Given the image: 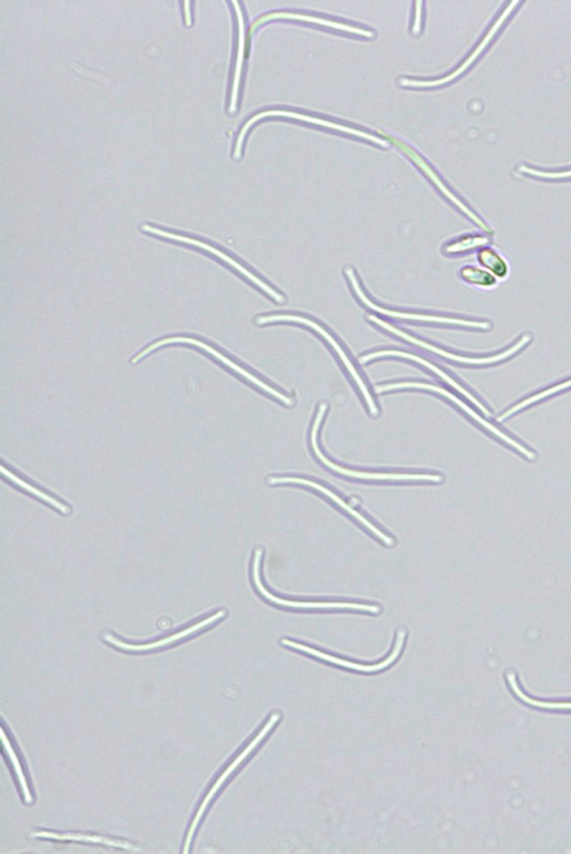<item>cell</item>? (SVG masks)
<instances>
[{"instance_id": "17", "label": "cell", "mask_w": 571, "mask_h": 854, "mask_svg": "<svg viewBox=\"0 0 571 854\" xmlns=\"http://www.w3.org/2000/svg\"><path fill=\"white\" fill-rule=\"evenodd\" d=\"M286 483L309 485V487L316 489V491H319L320 493H325L327 497H330L331 500L332 501H335L337 505L341 507V509H344L346 511H348V513L350 515H353L355 518L360 520V522L363 524H364V526L369 528L371 532H374L375 536H378L379 540H382L385 545L392 546L393 544H395V540H393L392 539H389L388 536L384 535L382 532H380L379 530H378V528L373 526V524L370 523L369 520L363 517V516L360 513H357V511L355 510L353 507H350L348 504H346V502L343 500H340V498L335 495L334 493L331 492L330 489L323 487V485L313 483V481L307 480V479L289 478V477H284V478L270 479V484H286Z\"/></svg>"}, {"instance_id": "25", "label": "cell", "mask_w": 571, "mask_h": 854, "mask_svg": "<svg viewBox=\"0 0 571 854\" xmlns=\"http://www.w3.org/2000/svg\"><path fill=\"white\" fill-rule=\"evenodd\" d=\"M2 738H3L4 748H5V751L8 754V757H10L11 761L12 763V766H14L17 779H19V781L21 787V791H23L25 802L26 804H30L33 802V796L32 795H30L28 784H27V781H26L25 774H24L23 769H21L19 757H17L14 749H12V743L10 742V740L7 739V736L5 734V731H4V728L2 730Z\"/></svg>"}, {"instance_id": "22", "label": "cell", "mask_w": 571, "mask_h": 854, "mask_svg": "<svg viewBox=\"0 0 571 854\" xmlns=\"http://www.w3.org/2000/svg\"><path fill=\"white\" fill-rule=\"evenodd\" d=\"M2 471H3V475L8 477V478H10L12 481V483L16 484L17 485H20V488L24 489V491L33 493V495L40 498V500L49 502L50 505L53 506L54 509L59 510L60 513H63V514L71 513V509H69L67 506L63 505L62 502H59L54 500L53 497L47 495V493H43L42 491H40V489L35 488L33 487L32 485L26 483V481L24 480H21L20 478H19V477L12 474V471L7 470L5 467L2 466Z\"/></svg>"}, {"instance_id": "13", "label": "cell", "mask_w": 571, "mask_h": 854, "mask_svg": "<svg viewBox=\"0 0 571 854\" xmlns=\"http://www.w3.org/2000/svg\"><path fill=\"white\" fill-rule=\"evenodd\" d=\"M405 636L406 633L404 631L397 633L396 643L391 656H389L387 660H384L382 663H379V664L376 665H362L357 664V663L341 660V658L328 656V654L320 652V650L309 648V646L295 643V641L293 640H281V643L286 646H289V648L300 649L301 652L309 654V656L318 657L320 660L332 663V664L343 666L345 669L367 672V673H371V672H378L387 669V667L393 664V663L397 660V657H399L401 654L402 648H403Z\"/></svg>"}, {"instance_id": "7", "label": "cell", "mask_w": 571, "mask_h": 854, "mask_svg": "<svg viewBox=\"0 0 571 854\" xmlns=\"http://www.w3.org/2000/svg\"><path fill=\"white\" fill-rule=\"evenodd\" d=\"M397 389H423V390H428V392H438L440 394H442V396L447 397L450 399V400L453 401L454 403H457V405L460 407L462 410H465L466 414H469L471 415V417H473L474 420H477V422L479 423H481L484 428L488 429V431H490L491 432L495 433V435L497 437H499L500 439L505 440V442H507V444H509L510 446H512L513 448H516L517 450H519V452H520L522 454H525L527 458L531 459V461H534V459L536 458V454L534 453H531L530 450H528L527 448H525V446H521L520 444H518L517 441H514L513 439H512V438L505 435V433L499 431V429L493 426V424H491L490 423L486 422V420L480 417V415L477 413H474V411L471 409L469 406H466L465 402L461 401L460 399L454 396V394H452L451 392H449L448 390L438 387V385L419 384V383L389 384L379 385V387L375 388V392L383 393L387 392H392V390H397Z\"/></svg>"}, {"instance_id": "20", "label": "cell", "mask_w": 571, "mask_h": 854, "mask_svg": "<svg viewBox=\"0 0 571 854\" xmlns=\"http://www.w3.org/2000/svg\"><path fill=\"white\" fill-rule=\"evenodd\" d=\"M233 5H235L236 7V12L238 16V24H239V47H238L235 77H233L231 113H233L236 111L238 92H239L242 62H244L245 46H246L244 16H242V12L239 8V4L233 3Z\"/></svg>"}, {"instance_id": "26", "label": "cell", "mask_w": 571, "mask_h": 854, "mask_svg": "<svg viewBox=\"0 0 571 854\" xmlns=\"http://www.w3.org/2000/svg\"><path fill=\"white\" fill-rule=\"evenodd\" d=\"M508 679L510 684H512V687L514 693H516V695L519 697H520L522 701H525L527 704H530L532 706H537V708H543V709L571 710V703H551V702H542V701L532 700L530 699V697H528L525 695H523L520 687H518L516 679H514L513 674H508Z\"/></svg>"}, {"instance_id": "28", "label": "cell", "mask_w": 571, "mask_h": 854, "mask_svg": "<svg viewBox=\"0 0 571 854\" xmlns=\"http://www.w3.org/2000/svg\"><path fill=\"white\" fill-rule=\"evenodd\" d=\"M184 15H185V16H184V17H185V23H187V25L192 24V15H190V8H189V3H188V2H185V3H184Z\"/></svg>"}, {"instance_id": "1", "label": "cell", "mask_w": 571, "mask_h": 854, "mask_svg": "<svg viewBox=\"0 0 571 854\" xmlns=\"http://www.w3.org/2000/svg\"><path fill=\"white\" fill-rule=\"evenodd\" d=\"M275 322H293V323L304 324V325H307V327L310 328L311 330L317 332L318 335L322 337L323 339H325V341L328 342V345H330L332 348L335 350V353L340 358L341 362L344 363L346 369H348L350 377H352V378L354 379L355 384L358 385V388H360L363 396H364L365 401L367 402V406H369L371 415H379L378 407H376L375 402L373 400V397H372L370 390L369 388H367V385L365 384L364 380H363L361 375L358 374V371L356 368H355L353 362L350 361V359L348 357V354H346L344 348H341L339 342H337L334 339V337H332L331 333L326 330V329H324L322 325L318 324L317 322H315V321L313 320L305 318V316L295 315V314L262 315V316H258V318L256 319V323L259 325L275 323Z\"/></svg>"}, {"instance_id": "12", "label": "cell", "mask_w": 571, "mask_h": 854, "mask_svg": "<svg viewBox=\"0 0 571 854\" xmlns=\"http://www.w3.org/2000/svg\"><path fill=\"white\" fill-rule=\"evenodd\" d=\"M262 556V550H257L256 555H254V584H256L258 591L262 594L263 597H266L268 601L275 602V604L286 607H297V609H348L364 610V612H371L374 614L379 613L380 609L378 606L352 604V602H306L281 600V598L272 595V594L268 592L267 589L263 587L261 576H259V567H261Z\"/></svg>"}, {"instance_id": "21", "label": "cell", "mask_w": 571, "mask_h": 854, "mask_svg": "<svg viewBox=\"0 0 571 854\" xmlns=\"http://www.w3.org/2000/svg\"><path fill=\"white\" fill-rule=\"evenodd\" d=\"M460 276L462 280L473 287L482 290H492L497 288V282L492 273L482 267L465 266L461 268Z\"/></svg>"}, {"instance_id": "8", "label": "cell", "mask_w": 571, "mask_h": 854, "mask_svg": "<svg viewBox=\"0 0 571 854\" xmlns=\"http://www.w3.org/2000/svg\"><path fill=\"white\" fill-rule=\"evenodd\" d=\"M279 718H280L279 714L271 715L270 721H268L266 726H263L262 730L259 732V734L256 736V738H254L252 741V743H250L248 747H246L244 749V751H242L240 756L238 757L236 760L233 761L231 765L228 766V769L223 772V775H220L218 781L215 782V786L211 788V790L209 791V793H207V796L205 797V800H203L200 809H199L196 814V817H194V820L192 822V827H190V830L187 835V840H185V843H184V853H188L189 851L190 843H192L194 832H196L199 822H200L203 813H205V811L207 810V805H209L210 801L212 800V797L215 796V793L218 792L219 788H222L223 784L226 782V780L229 777H231L232 772L235 771L237 767L240 765V763L244 761L245 758L254 751V748H256L257 745L261 743L263 739L266 738L267 734H270V732L271 731V728L276 726L277 722H278Z\"/></svg>"}, {"instance_id": "27", "label": "cell", "mask_w": 571, "mask_h": 854, "mask_svg": "<svg viewBox=\"0 0 571 854\" xmlns=\"http://www.w3.org/2000/svg\"><path fill=\"white\" fill-rule=\"evenodd\" d=\"M520 171L526 173V175H530L537 177H542V179H567V177H571V170L566 172H542L535 170V168L521 167Z\"/></svg>"}, {"instance_id": "29", "label": "cell", "mask_w": 571, "mask_h": 854, "mask_svg": "<svg viewBox=\"0 0 571 854\" xmlns=\"http://www.w3.org/2000/svg\"><path fill=\"white\" fill-rule=\"evenodd\" d=\"M417 12H418L417 21H415L414 23L413 32L418 34L419 27H421V11L418 10Z\"/></svg>"}, {"instance_id": "4", "label": "cell", "mask_w": 571, "mask_h": 854, "mask_svg": "<svg viewBox=\"0 0 571 854\" xmlns=\"http://www.w3.org/2000/svg\"><path fill=\"white\" fill-rule=\"evenodd\" d=\"M170 344H189V345H197L198 348L206 350L207 353H210L214 355L215 358L219 359L220 361L226 364V366H228L229 368H231V369L233 371H236L237 374H239L242 377H245V378L246 380H249L250 383L256 384L257 387L263 390V392L271 394L272 397H275L278 399L279 401L284 402L286 406H292L293 403L292 398L285 396V394L279 392H277L276 389L270 387V384L263 383V381L257 378L256 376L250 374V372L244 369V368L238 366L236 362H233L232 360L226 357V355L220 353L219 351L215 350V348H212V346L205 344V342L193 339V338L173 337V338H167V339L155 342V344L151 345L148 346V348H145V350H143L141 353H138L136 358H133L131 360V362L137 363L138 360L142 359L143 357H145V355L150 353L151 351L157 350L158 348H161V346L163 345H170Z\"/></svg>"}, {"instance_id": "24", "label": "cell", "mask_w": 571, "mask_h": 854, "mask_svg": "<svg viewBox=\"0 0 571 854\" xmlns=\"http://www.w3.org/2000/svg\"><path fill=\"white\" fill-rule=\"evenodd\" d=\"M570 387H571V379L565 381V383H561V384H559L553 385V387H551V388H548V389H546V390H544V392H539V393H537V394H535V396H531V397H529V398H527V399H525V400H523V401H521L520 403H518V405L512 407V409H509V410L507 411V413H505L503 415H500V417H499V422H504V420H505V419H507L508 417H510V415H512L513 414H516L517 411H520L521 409L526 408L527 406H530V405H532V403H535V402L543 400L544 398H547V397H549V396H552V394L560 392L561 390L568 389V388H570Z\"/></svg>"}, {"instance_id": "11", "label": "cell", "mask_w": 571, "mask_h": 854, "mask_svg": "<svg viewBox=\"0 0 571 854\" xmlns=\"http://www.w3.org/2000/svg\"><path fill=\"white\" fill-rule=\"evenodd\" d=\"M518 4H519L518 2H512L509 4V6L505 8L503 14H501V16L499 17V19H497L495 25H493L490 30H489L488 34L486 35V36H484V38L482 39V42L480 43L477 49L474 50L473 53L469 56L468 59H466L465 62L463 63L461 66L457 69L456 72L450 74L449 76H445L443 78H440V80H435V81H417V80H408V78H402V80H400L399 82L400 85L404 86V88H406V86H408V88H432V86L447 84L449 83V82L453 81L454 78L460 76L462 73H465L466 69H468L471 66V65H473L474 60L479 58L480 54H482V51L484 50V49H486L489 43H490L491 39L493 38V36H495L497 30H499L501 26L504 25L505 21L507 20L508 17L510 16V14H512L513 11V8L516 7Z\"/></svg>"}, {"instance_id": "5", "label": "cell", "mask_w": 571, "mask_h": 854, "mask_svg": "<svg viewBox=\"0 0 571 854\" xmlns=\"http://www.w3.org/2000/svg\"><path fill=\"white\" fill-rule=\"evenodd\" d=\"M270 116L289 117V119L306 121V123L318 125V127L335 129V131L349 134V136L365 138V140L383 147H387L389 145V143L382 140V138L371 136V134L360 131V129H357V128L345 127V125L334 123V121L318 119V117L301 114V113H297V112L276 110V111H266V112L259 113V114L254 115V117H252V119L246 121V123L245 124V127L242 128L241 129L239 137H238V140H237L236 150H235V159H238L240 156L242 143H244L246 133L248 132L249 128L253 127V125L256 123V121H258L259 120L265 119V117H270Z\"/></svg>"}, {"instance_id": "2", "label": "cell", "mask_w": 571, "mask_h": 854, "mask_svg": "<svg viewBox=\"0 0 571 854\" xmlns=\"http://www.w3.org/2000/svg\"><path fill=\"white\" fill-rule=\"evenodd\" d=\"M369 319L373 321V322H375L376 324H379V327H382L383 329H385V330L393 333V335L400 337L401 339H404L405 341L410 342V344H413L415 345L419 346V348L431 351V353L439 354L441 355V357H443V358L453 360V361H456V362L465 363V364H475V366H480V364H490V363L503 361V360L512 357V355L516 354L518 351H520L522 348H525V346L528 344H529V342L531 341V337L529 335H526V336H523L521 339L517 342L516 345H513L512 348H509L508 350L504 351L503 353L492 355V357H486V358L462 357V355L448 353V351L440 349L438 348V346H435L431 344H427V342L423 341L421 339H418V338L409 335V333H406L405 331L401 330V329L395 328V325L389 324L388 322H387V321L376 318L375 315H370Z\"/></svg>"}, {"instance_id": "10", "label": "cell", "mask_w": 571, "mask_h": 854, "mask_svg": "<svg viewBox=\"0 0 571 854\" xmlns=\"http://www.w3.org/2000/svg\"><path fill=\"white\" fill-rule=\"evenodd\" d=\"M379 133H382V136L387 137L389 143H393V144L399 147V149L402 151H403L404 154L408 155L409 158L412 159L413 162L417 164V166L419 168H421L424 175H426L428 177V179L434 182L436 188H438L441 190V192H442L445 195V197H447L450 199V201L453 203L454 206H458V209H460L463 212V214H465L466 216H469V218L473 220L475 224L479 225L480 228L484 229V231L488 233H492V229L489 228L488 225L484 223L483 221L480 219L477 214H474V212L471 211L469 207L465 205V203L461 202L460 199H458L456 197V195H454L451 192V190H450L447 188V186L444 185L442 180L440 179L438 175H436V173L434 170H432L431 167L428 166L426 160H424L421 158V156H419L417 153V151L411 149V147L409 145H406L405 143L397 140V138L388 136V134L387 133H383V132H379Z\"/></svg>"}, {"instance_id": "23", "label": "cell", "mask_w": 571, "mask_h": 854, "mask_svg": "<svg viewBox=\"0 0 571 854\" xmlns=\"http://www.w3.org/2000/svg\"><path fill=\"white\" fill-rule=\"evenodd\" d=\"M489 242H490V240H489L487 237H463L445 246L444 252L447 254L465 253L468 252V251L483 248V246H486Z\"/></svg>"}, {"instance_id": "14", "label": "cell", "mask_w": 571, "mask_h": 854, "mask_svg": "<svg viewBox=\"0 0 571 854\" xmlns=\"http://www.w3.org/2000/svg\"><path fill=\"white\" fill-rule=\"evenodd\" d=\"M276 19H292L305 21V23H310L315 25L323 26V27L340 30V32H345L348 34L357 35V36H362L365 38L374 37V33L371 30L363 29L360 27H355V26L348 25L344 23H340V21L320 19V17L309 16L305 14H298V12H270V14L259 17V19L254 21L250 27V35L254 34L259 26L267 23V21L276 20Z\"/></svg>"}, {"instance_id": "18", "label": "cell", "mask_w": 571, "mask_h": 854, "mask_svg": "<svg viewBox=\"0 0 571 854\" xmlns=\"http://www.w3.org/2000/svg\"><path fill=\"white\" fill-rule=\"evenodd\" d=\"M33 838L41 839H51L59 841H82V842L88 843H97L109 845V847H115L125 850H131V851H138L133 847L131 843L127 842V841L114 840L110 838H106V836L99 835H80V834H53V832L46 831H37L33 832Z\"/></svg>"}, {"instance_id": "9", "label": "cell", "mask_w": 571, "mask_h": 854, "mask_svg": "<svg viewBox=\"0 0 571 854\" xmlns=\"http://www.w3.org/2000/svg\"><path fill=\"white\" fill-rule=\"evenodd\" d=\"M141 229H143V231L157 234V236H160L162 237L171 238V240L184 242V243H188V245H196L198 246V248H201L203 250L207 251V252H211V253H214L215 255H217L218 258L223 260V261H226L228 264H231L232 268H235L236 270L239 271L241 275H244L246 277H248V279L252 281L254 285H257V287L261 288L263 292H266L268 296L274 299L276 302L285 303L286 299L283 296V294H280L278 291H276V290L272 289L270 285H268L266 282H263L262 279H259L258 276H254L253 272L246 270V268L244 266H241L240 263H238L236 260H233L232 258L229 257V255L222 252V251L214 248V246L206 245V243H203L201 241L194 240V238H192V237L177 236V234L161 231V229L150 227V225H143Z\"/></svg>"}, {"instance_id": "16", "label": "cell", "mask_w": 571, "mask_h": 854, "mask_svg": "<svg viewBox=\"0 0 571 854\" xmlns=\"http://www.w3.org/2000/svg\"><path fill=\"white\" fill-rule=\"evenodd\" d=\"M224 615H226V612H224V610H220V612L215 613V615H211L210 617L203 619V621H201L200 623L194 624L193 626L187 628V630H184L180 633H176V634L175 635L166 637V639L153 641V643H150V644H145V645L128 644V643H124V641L122 640L115 639V637L112 636L111 634L104 635V640H106L107 643L114 645L115 648L128 650V652H146V650L163 648V646L175 643V641L183 640L184 639V637L193 635L194 633H197L198 631L202 630V628L210 626L211 624H214L215 622H217L218 619L224 617Z\"/></svg>"}, {"instance_id": "6", "label": "cell", "mask_w": 571, "mask_h": 854, "mask_svg": "<svg viewBox=\"0 0 571 854\" xmlns=\"http://www.w3.org/2000/svg\"><path fill=\"white\" fill-rule=\"evenodd\" d=\"M327 409V405L320 406L317 415H316L313 429H311V446H313L316 456H317L320 461H322L327 467L331 470L340 472L341 475L353 477V478L361 479H370V480H426V481H434V483H440L442 481V477L434 476V475H406V474H379V472H363L346 470V468L335 465L334 462L328 461V459L324 456L322 452H320L319 446L317 445V433L319 431L320 423L325 415Z\"/></svg>"}, {"instance_id": "3", "label": "cell", "mask_w": 571, "mask_h": 854, "mask_svg": "<svg viewBox=\"0 0 571 854\" xmlns=\"http://www.w3.org/2000/svg\"><path fill=\"white\" fill-rule=\"evenodd\" d=\"M346 276H348L350 282V285L354 290V292L357 294L360 298L362 303L369 307L370 309L379 312L384 315L389 316V318L409 320V321H418V322H434V323H443V324H454L461 325V327H468L473 329H481V330H489L491 328V324L489 322H480V321H470L457 318H449V316H440V315H428V314H410V312H402L395 310H389L387 307H379L372 302L369 298H367L364 291H363L360 282L355 275L352 268H345Z\"/></svg>"}, {"instance_id": "15", "label": "cell", "mask_w": 571, "mask_h": 854, "mask_svg": "<svg viewBox=\"0 0 571 854\" xmlns=\"http://www.w3.org/2000/svg\"><path fill=\"white\" fill-rule=\"evenodd\" d=\"M385 357H399L403 359H409V360H412V361L421 364V366L427 368V369L434 371L435 375H438L439 377H441V378H442L445 381V383L449 384L450 385H452V387L458 390V392H461L463 396H465V398H468L469 400L471 402H473L474 405L477 406L480 410H482L484 414H486L487 415H490V413H489L486 407H484L482 403H480L478 399H475L473 396V394L466 392V390L463 388L460 384H458L456 380L451 378V377H450L449 375L445 374V372L441 370L440 368L434 366V363L428 362L427 360L423 359L421 357H418V355L409 353H404V351L383 350V351H376V353H372L366 355H363V357L360 360V362L366 363L371 361V360L385 358Z\"/></svg>"}, {"instance_id": "19", "label": "cell", "mask_w": 571, "mask_h": 854, "mask_svg": "<svg viewBox=\"0 0 571 854\" xmlns=\"http://www.w3.org/2000/svg\"><path fill=\"white\" fill-rule=\"evenodd\" d=\"M478 261L480 266L492 273L497 280H505L509 276L510 267L503 254L492 248H483L479 251Z\"/></svg>"}]
</instances>
